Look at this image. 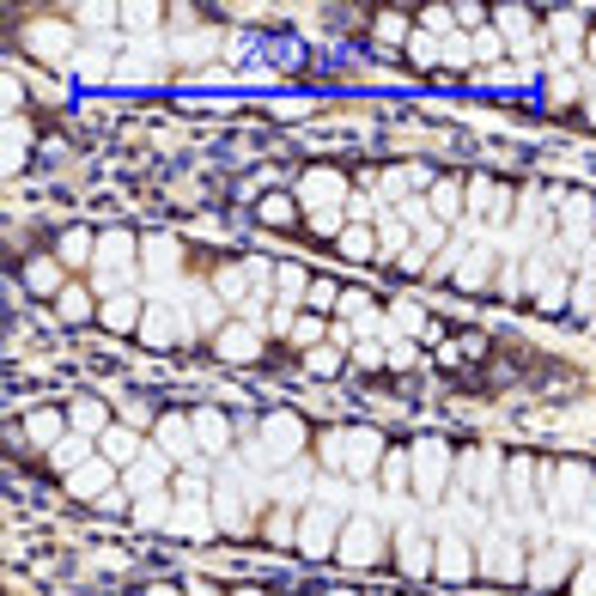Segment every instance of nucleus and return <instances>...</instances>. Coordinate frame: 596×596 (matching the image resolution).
<instances>
[{
    "label": "nucleus",
    "mask_w": 596,
    "mask_h": 596,
    "mask_svg": "<svg viewBox=\"0 0 596 596\" xmlns=\"http://www.w3.org/2000/svg\"><path fill=\"white\" fill-rule=\"evenodd\" d=\"M55 305H61V317H73V323H80V317H92V292H86V286H61V298H55Z\"/></svg>",
    "instance_id": "obj_8"
},
{
    "label": "nucleus",
    "mask_w": 596,
    "mask_h": 596,
    "mask_svg": "<svg viewBox=\"0 0 596 596\" xmlns=\"http://www.w3.org/2000/svg\"><path fill=\"white\" fill-rule=\"evenodd\" d=\"M140 457H146V451H140V438H134V432H122V426H110V432H104V463H116V469L128 475Z\"/></svg>",
    "instance_id": "obj_3"
},
{
    "label": "nucleus",
    "mask_w": 596,
    "mask_h": 596,
    "mask_svg": "<svg viewBox=\"0 0 596 596\" xmlns=\"http://www.w3.org/2000/svg\"><path fill=\"white\" fill-rule=\"evenodd\" d=\"M159 438H165V451H177V463H189V457H195V444H189V420H183V414H165V420H159Z\"/></svg>",
    "instance_id": "obj_5"
},
{
    "label": "nucleus",
    "mask_w": 596,
    "mask_h": 596,
    "mask_svg": "<svg viewBox=\"0 0 596 596\" xmlns=\"http://www.w3.org/2000/svg\"><path fill=\"white\" fill-rule=\"evenodd\" d=\"M420 457H426V463H420V493H438V475H444V451H438V444H426Z\"/></svg>",
    "instance_id": "obj_11"
},
{
    "label": "nucleus",
    "mask_w": 596,
    "mask_h": 596,
    "mask_svg": "<svg viewBox=\"0 0 596 596\" xmlns=\"http://www.w3.org/2000/svg\"><path fill=\"white\" fill-rule=\"evenodd\" d=\"M232 596H262V590H232Z\"/></svg>",
    "instance_id": "obj_16"
},
{
    "label": "nucleus",
    "mask_w": 596,
    "mask_h": 596,
    "mask_svg": "<svg viewBox=\"0 0 596 596\" xmlns=\"http://www.w3.org/2000/svg\"><path fill=\"white\" fill-rule=\"evenodd\" d=\"M104 323H110V329H134V323H140V298H110Z\"/></svg>",
    "instance_id": "obj_10"
},
{
    "label": "nucleus",
    "mask_w": 596,
    "mask_h": 596,
    "mask_svg": "<svg viewBox=\"0 0 596 596\" xmlns=\"http://www.w3.org/2000/svg\"><path fill=\"white\" fill-rule=\"evenodd\" d=\"M86 256H92V232H67V238H61V268H67V274L80 268Z\"/></svg>",
    "instance_id": "obj_9"
},
{
    "label": "nucleus",
    "mask_w": 596,
    "mask_h": 596,
    "mask_svg": "<svg viewBox=\"0 0 596 596\" xmlns=\"http://www.w3.org/2000/svg\"><path fill=\"white\" fill-rule=\"evenodd\" d=\"M189 596H219V590H213V584H201V578H195V584H189Z\"/></svg>",
    "instance_id": "obj_15"
},
{
    "label": "nucleus",
    "mask_w": 596,
    "mask_h": 596,
    "mask_svg": "<svg viewBox=\"0 0 596 596\" xmlns=\"http://www.w3.org/2000/svg\"><path fill=\"white\" fill-rule=\"evenodd\" d=\"M195 432H201V444H207V451H213V444L226 451V420H219V414H195Z\"/></svg>",
    "instance_id": "obj_12"
},
{
    "label": "nucleus",
    "mask_w": 596,
    "mask_h": 596,
    "mask_svg": "<svg viewBox=\"0 0 596 596\" xmlns=\"http://www.w3.org/2000/svg\"><path fill=\"white\" fill-rule=\"evenodd\" d=\"M262 219H274V226H292V201H286V195L262 201Z\"/></svg>",
    "instance_id": "obj_13"
},
{
    "label": "nucleus",
    "mask_w": 596,
    "mask_h": 596,
    "mask_svg": "<svg viewBox=\"0 0 596 596\" xmlns=\"http://www.w3.org/2000/svg\"><path fill=\"white\" fill-rule=\"evenodd\" d=\"M110 475H116V463H104V457H92L86 469H73V475H67V487H73V493H98V487H104Z\"/></svg>",
    "instance_id": "obj_6"
},
{
    "label": "nucleus",
    "mask_w": 596,
    "mask_h": 596,
    "mask_svg": "<svg viewBox=\"0 0 596 596\" xmlns=\"http://www.w3.org/2000/svg\"><path fill=\"white\" fill-rule=\"evenodd\" d=\"M335 298H341V292H335V280H311V305H317V311H323V305H335Z\"/></svg>",
    "instance_id": "obj_14"
},
{
    "label": "nucleus",
    "mask_w": 596,
    "mask_h": 596,
    "mask_svg": "<svg viewBox=\"0 0 596 596\" xmlns=\"http://www.w3.org/2000/svg\"><path fill=\"white\" fill-rule=\"evenodd\" d=\"M341 560H353V566H371L384 554V530L378 524H365V517H347V530H341V548H335Z\"/></svg>",
    "instance_id": "obj_1"
},
{
    "label": "nucleus",
    "mask_w": 596,
    "mask_h": 596,
    "mask_svg": "<svg viewBox=\"0 0 596 596\" xmlns=\"http://www.w3.org/2000/svg\"><path fill=\"white\" fill-rule=\"evenodd\" d=\"M67 426H73V432H86V438H92V432L104 438V432H110V420H104V402H92V396H80V402H73V408H67Z\"/></svg>",
    "instance_id": "obj_4"
},
{
    "label": "nucleus",
    "mask_w": 596,
    "mask_h": 596,
    "mask_svg": "<svg viewBox=\"0 0 596 596\" xmlns=\"http://www.w3.org/2000/svg\"><path fill=\"white\" fill-rule=\"evenodd\" d=\"M438 554H444V560L432 566L438 578H451V584H457V578H469V548H463V542H444Z\"/></svg>",
    "instance_id": "obj_7"
},
{
    "label": "nucleus",
    "mask_w": 596,
    "mask_h": 596,
    "mask_svg": "<svg viewBox=\"0 0 596 596\" xmlns=\"http://www.w3.org/2000/svg\"><path fill=\"white\" fill-rule=\"evenodd\" d=\"M335 530H347V524H335V517H323V511H311V517H305V524H298V548H305V554L317 560V554H329V548H335Z\"/></svg>",
    "instance_id": "obj_2"
}]
</instances>
